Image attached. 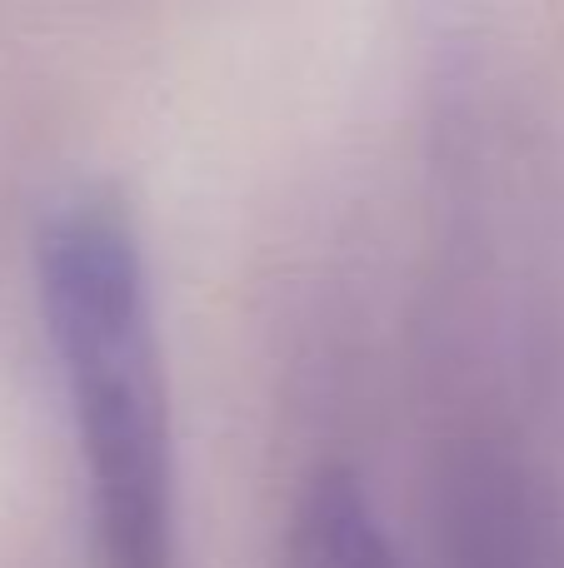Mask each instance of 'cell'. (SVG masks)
I'll list each match as a JSON object with an SVG mask.
<instances>
[{"label": "cell", "instance_id": "6da1fadb", "mask_svg": "<svg viewBox=\"0 0 564 568\" xmlns=\"http://www.w3.org/2000/svg\"><path fill=\"white\" fill-rule=\"evenodd\" d=\"M36 284L100 554L110 568H180L170 404L150 270L130 215L95 195L60 205L40 230Z\"/></svg>", "mask_w": 564, "mask_h": 568}]
</instances>
